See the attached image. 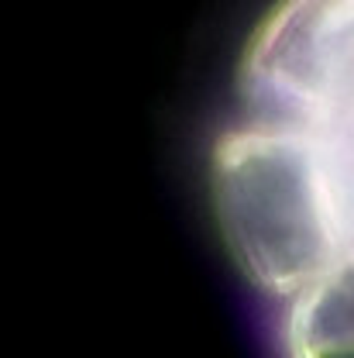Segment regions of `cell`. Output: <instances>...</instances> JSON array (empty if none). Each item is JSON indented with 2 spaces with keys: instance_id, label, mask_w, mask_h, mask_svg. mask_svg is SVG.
<instances>
[{
  "instance_id": "6da1fadb",
  "label": "cell",
  "mask_w": 354,
  "mask_h": 358,
  "mask_svg": "<svg viewBox=\"0 0 354 358\" xmlns=\"http://www.w3.org/2000/svg\"><path fill=\"white\" fill-rule=\"evenodd\" d=\"M214 214L268 303L354 255V0H279L214 145Z\"/></svg>"
},
{
  "instance_id": "7a4b0ae2",
  "label": "cell",
  "mask_w": 354,
  "mask_h": 358,
  "mask_svg": "<svg viewBox=\"0 0 354 358\" xmlns=\"http://www.w3.org/2000/svg\"><path fill=\"white\" fill-rule=\"evenodd\" d=\"M279 358H354V255L272 307Z\"/></svg>"
}]
</instances>
